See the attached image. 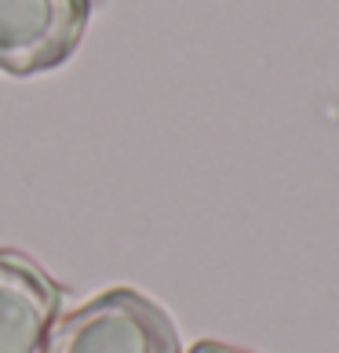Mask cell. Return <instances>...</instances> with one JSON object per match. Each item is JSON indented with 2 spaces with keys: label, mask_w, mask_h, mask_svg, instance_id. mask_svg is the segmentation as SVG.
I'll return each instance as SVG.
<instances>
[{
  "label": "cell",
  "mask_w": 339,
  "mask_h": 353,
  "mask_svg": "<svg viewBox=\"0 0 339 353\" xmlns=\"http://www.w3.org/2000/svg\"><path fill=\"white\" fill-rule=\"evenodd\" d=\"M48 353H182V343L164 306L117 284L62 313L51 328Z\"/></svg>",
  "instance_id": "cell-1"
},
{
  "label": "cell",
  "mask_w": 339,
  "mask_h": 353,
  "mask_svg": "<svg viewBox=\"0 0 339 353\" xmlns=\"http://www.w3.org/2000/svg\"><path fill=\"white\" fill-rule=\"evenodd\" d=\"M95 0H0V73L37 77L77 55Z\"/></svg>",
  "instance_id": "cell-2"
},
{
  "label": "cell",
  "mask_w": 339,
  "mask_h": 353,
  "mask_svg": "<svg viewBox=\"0 0 339 353\" xmlns=\"http://www.w3.org/2000/svg\"><path fill=\"white\" fill-rule=\"evenodd\" d=\"M66 288L19 248H0V353H48Z\"/></svg>",
  "instance_id": "cell-3"
},
{
  "label": "cell",
  "mask_w": 339,
  "mask_h": 353,
  "mask_svg": "<svg viewBox=\"0 0 339 353\" xmlns=\"http://www.w3.org/2000/svg\"><path fill=\"white\" fill-rule=\"evenodd\" d=\"M186 353H252V350H241V346L219 343V339H201V343H193Z\"/></svg>",
  "instance_id": "cell-4"
}]
</instances>
